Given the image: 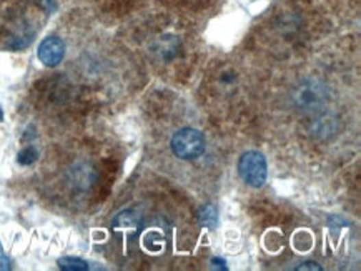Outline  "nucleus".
I'll return each instance as SVG.
<instances>
[{"mask_svg":"<svg viewBox=\"0 0 361 271\" xmlns=\"http://www.w3.org/2000/svg\"><path fill=\"white\" fill-rule=\"evenodd\" d=\"M328 88L320 80L306 79L297 83V87L291 90V102L298 110L306 114H314L321 110L328 102Z\"/></svg>","mask_w":361,"mask_h":271,"instance_id":"1","label":"nucleus"},{"mask_svg":"<svg viewBox=\"0 0 361 271\" xmlns=\"http://www.w3.org/2000/svg\"><path fill=\"white\" fill-rule=\"evenodd\" d=\"M172 150L175 157L182 160H197L205 152V138L197 129H180L172 138Z\"/></svg>","mask_w":361,"mask_h":271,"instance_id":"2","label":"nucleus"},{"mask_svg":"<svg viewBox=\"0 0 361 271\" xmlns=\"http://www.w3.org/2000/svg\"><path fill=\"white\" fill-rule=\"evenodd\" d=\"M238 173L242 177V180L247 185L253 188H260L265 185L266 175H268V166L266 160L260 152L250 150V152H245L240 157L238 162Z\"/></svg>","mask_w":361,"mask_h":271,"instance_id":"3","label":"nucleus"},{"mask_svg":"<svg viewBox=\"0 0 361 271\" xmlns=\"http://www.w3.org/2000/svg\"><path fill=\"white\" fill-rule=\"evenodd\" d=\"M38 60L47 67H55L64 60L65 55V44L58 37H47L42 40L37 50Z\"/></svg>","mask_w":361,"mask_h":271,"instance_id":"4","label":"nucleus"},{"mask_svg":"<svg viewBox=\"0 0 361 271\" xmlns=\"http://www.w3.org/2000/svg\"><path fill=\"white\" fill-rule=\"evenodd\" d=\"M115 228H128V230H137L140 224V216L134 210H123L115 216L112 222Z\"/></svg>","mask_w":361,"mask_h":271,"instance_id":"5","label":"nucleus"},{"mask_svg":"<svg viewBox=\"0 0 361 271\" xmlns=\"http://www.w3.org/2000/svg\"><path fill=\"white\" fill-rule=\"evenodd\" d=\"M198 222L201 223V227L215 228L216 223H219V210H216L215 205H203V207L198 210Z\"/></svg>","mask_w":361,"mask_h":271,"instance_id":"6","label":"nucleus"},{"mask_svg":"<svg viewBox=\"0 0 361 271\" xmlns=\"http://www.w3.org/2000/svg\"><path fill=\"white\" fill-rule=\"evenodd\" d=\"M73 181H75L79 187H90L92 180H93V170L88 168L87 165H79L73 168L72 172Z\"/></svg>","mask_w":361,"mask_h":271,"instance_id":"7","label":"nucleus"},{"mask_svg":"<svg viewBox=\"0 0 361 271\" xmlns=\"http://www.w3.org/2000/svg\"><path fill=\"white\" fill-rule=\"evenodd\" d=\"M58 268L65 271H85L88 270V265L85 259L75 257H64L58 259Z\"/></svg>","mask_w":361,"mask_h":271,"instance_id":"8","label":"nucleus"},{"mask_svg":"<svg viewBox=\"0 0 361 271\" xmlns=\"http://www.w3.org/2000/svg\"><path fill=\"white\" fill-rule=\"evenodd\" d=\"M37 158H38V153L34 146H27V149L21 150L17 155V162L21 165H32Z\"/></svg>","mask_w":361,"mask_h":271,"instance_id":"9","label":"nucleus"},{"mask_svg":"<svg viewBox=\"0 0 361 271\" xmlns=\"http://www.w3.org/2000/svg\"><path fill=\"white\" fill-rule=\"evenodd\" d=\"M9 268H10L9 258L5 257V253H3L2 246H0V270H9Z\"/></svg>","mask_w":361,"mask_h":271,"instance_id":"10","label":"nucleus"},{"mask_svg":"<svg viewBox=\"0 0 361 271\" xmlns=\"http://www.w3.org/2000/svg\"><path fill=\"white\" fill-rule=\"evenodd\" d=\"M298 270H316V271H320L321 266L314 261H306V263H303V265L298 266Z\"/></svg>","mask_w":361,"mask_h":271,"instance_id":"11","label":"nucleus"},{"mask_svg":"<svg viewBox=\"0 0 361 271\" xmlns=\"http://www.w3.org/2000/svg\"><path fill=\"white\" fill-rule=\"evenodd\" d=\"M212 261H213V263H216V265H215V266H216V268H219V266H221V268H223V270H225V261H223V259H219V258H213V259H212Z\"/></svg>","mask_w":361,"mask_h":271,"instance_id":"12","label":"nucleus"}]
</instances>
